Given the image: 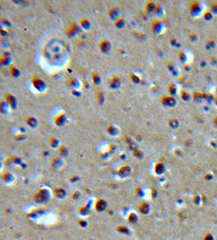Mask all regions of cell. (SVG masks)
Returning a JSON list of instances; mask_svg holds the SVG:
<instances>
[{
    "instance_id": "4",
    "label": "cell",
    "mask_w": 217,
    "mask_h": 240,
    "mask_svg": "<svg viewBox=\"0 0 217 240\" xmlns=\"http://www.w3.org/2000/svg\"><path fill=\"white\" fill-rule=\"evenodd\" d=\"M0 167H1V163H0Z\"/></svg>"
},
{
    "instance_id": "3",
    "label": "cell",
    "mask_w": 217,
    "mask_h": 240,
    "mask_svg": "<svg viewBox=\"0 0 217 240\" xmlns=\"http://www.w3.org/2000/svg\"><path fill=\"white\" fill-rule=\"evenodd\" d=\"M11 72H12L13 75H17V73H18V71H17L15 68H11Z\"/></svg>"
},
{
    "instance_id": "2",
    "label": "cell",
    "mask_w": 217,
    "mask_h": 240,
    "mask_svg": "<svg viewBox=\"0 0 217 240\" xmlns=\"http://www.w3.org/2000/svg\"><path fill=\"white\" fill-rule=\"evenodd\" d=\"M5 101L8 102V106H10L11 108H15L16 107V99H15V96H13L12 94H7L5 95Z\"/></svg>"
},
{
    "instance_id": "1",
    "label": "cell",
    "mask_w": 217,
    "mask_h": 240,
    "mask_svg": "<svg viewBox=\"0 0 217 240\" xmlns=\"http://www.w3.org/2000/svg\"><path fill=\"white\" fill-rule=\"evenodd\" d=\"M11 107L8 106V102L5 100H0V112L1 113H8Z\"/></svg>"
}]
</instances>
